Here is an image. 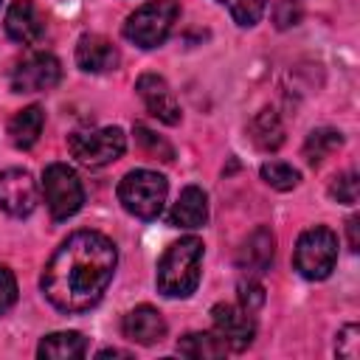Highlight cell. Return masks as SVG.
<instances>
[{"label":"cell","instance_id":"obj_1","mask_svg":"<svg viewBox=\"0 0 360 360\" xmlns=\"http://www.w3.org/2000/svg\"><path fill=\"white\" fill-rule=\"evenodd\" d=\"M115 264L118 250L112 239L98 231H76L48 259L39 287L59 312H87L107 292Z\"/></svg>","mask_w":360,"mask_h":360},{"label":"cell","instance_id":"obj_2","mask_svg":"<svg viewBox=\"0 0 360 360\" xmlns=\"http://www.w3.org/2000/svg\"><path fill=\"white\" fill-rule=\"evenodd\" d=\"M202 270V239L183 236L166 248L158 262V290L166 298H186L197 290Z\"/></svg>","mask_w":360,"mask_h":360},{"label":"cell","instance_id":"obj_3","mask_svg":"<svg viewBox=\"0 0 360 360\" xmlns=\"http://www.w3.org/2000/svg\"><path fill=\"white\" fill-rule=\"evenodd\" d=\"M166 194H169L166 177L158 172H149V169H132L118 183L121 205L138 219H155L163 211Z\"/></svg>","mask_w":360,"mask_h":360},{"label":"cell","instance_id":"obj_4","mask_svg":"<svg viewBox=\"0 0 360 360\" xmlns=\"http://www.w3.org/2000/svg\"><path fill=\"white\" fill-rule=\"evenodd\" d=\"M177 17H180L177 0H152L127 17L124 37L138 48H158L172 34Z\"/></svg>","mask_w":360,"mask_h":360},{"label":"cell","instance_id":"obj_5","mask_svg":"<svg viewBox=\"0 0 360 360\" xmlns=\"http://www.w3.org/2000/svg\"><path fill=\"white\" fill-rule=\"evenodd\" d=\"M292 262H295V270L304 278H309V281L326 278L335 270V262H338V236L323 225H315V228L304 231L295 242Z\"/></svg>","mask_w":360,"mask_h":360},{"label":"cell","instance_id":"obj_6","mask_svg":"<svg viewBox=\"0 0 360 360\" xmlns=\"http://www.w3.org/2000/svg\"><path fill=\"white\" fill-rule=\"evenodd\" d=\"M42 197H45L51 217L62 222V219H70L82 208L84 188H82L79 174L68 163H51L42 172Z\"/></svg>","mask_w":360,"mask_h":360},{"label":"cell","instance_id":"obj_7","mask_svg":"<svg viewBox=\"0 0 360 360\" xmlns=\"http://www.w3.org/2000/svg\"><path fill=\"white\" fill-rule=\"evenodd\" d=\"M70 155L87 166V169H101L112 160H118L127 149V138L118 127H101V129H87V132H73L68 138Z\"/></svg>","mask_w":360,"mask_h":360},{"label":"cell","instance_id":"obj_8","mask_svg":"<svg viewBox=\"0 0 360 360\" xmlns=\"http://www.w3.org/2000/svg\"><path fill=\"white\" fill-rule=\"evenodd\" d=\"M59 79H62V65L48 51H34L11 68V90L14 93L51 90L59 84Z\"/></svg>","mask_w":360,"mask_h":360},{"label":"cell","instance_id":"obj_9","mask_svg":"<svg viewBox=\"0 0 360 360\" xmlns=\"http://www.w3.org/2000/svg\"><path fill=\"white\" fill-rule=\"evenodd\" d=\"M214 335L225 343L228 352H245L256 338V323L248 309L236 304H217L211 309Z\"/></svg>","mask_w":360,"mask_h":360},{"label":"cell","instance_id":"obj_10","mask_svg":"<svg viewBox=\"0 0 360 360\" xmlns=\"http://www.w3.org/2000/svg\"><path fill=\"white\" fill-rule=\"evenodd\" d=\"M37 202V183L25 169L0 172V211H6L8 217H28Z\"/></svg>","mask_w":360,"mask_h":360},{"label":"cell","instance_id":"obj_11","mask_svg":"<svg viewBox=\"0 0 360 360\" xmlns=\"http://www.w3.org/2000/svg\"><path fill=\"white\" fill-rule=\"evenodd\" d=\"M135 90H138L141 101L146 104L149 115H155L158 121H163V124H169V127L180 124V104H177V98H174V93H172V87L166 84L163 76H158V73H143V76L135 82Z\"/></svg>","mask_w":360,"mask_h":360},{"label":"cell","instance_id":"obj_12","mask_svg":"<svg viewBox=\"0 0 360 360\" xmlns=\"http://www.w3.org/2000/svg\"><path fill=\"white\" fill-rule=\"evenodd\" d=\"M3 22H6V34L20 45H34L45 34V17L31 0H14Z\"/></svg>","mask_w":360,"mask_h":360},{"label":"cell","instance_id":"obj_13","mask_svg":"<svg viewBox=\"0 0 360 360\" xmlns=\"http://www.w3.org/2000/svg\"><path fill=\"white\" fill-rule=\"evenodd\" d=\"M121 332L127 340L138 343V346H155L166 338V321L155 307H135L132 312L124 315L121 321Z\"/></svg>","mask_w":360,"mask_h":360},{"label":"cell","instance_id":"obj_14","mask_svg":"<svg viewBox=\"0 0 360 360\" xmlns=\"http://www.w3.org/2000/svg\"><path fill=\"white\" fill-rule=\"evenodd\" d=\"M276 256V236L270 228H256L239 248L236 253V264L239 270H245L248 276H262L270 270Z\"/></svg>","mask_w":360,"mask_h":360},{"label":"cell","instance_id":"obj_15","mask_svg":"<svg viewBox=\"0 0 360 360\" xmlns=\"http://www.w3.org/2000/svg\"><path fill=\"white\" fill-rule=\"evenodd\" d=\"M118 48L101 34H84L76 45V65L84 73H107L118 68Z\"/></svg>","mask_w":360,"mask_h":360},{"label":"cell","instance_id":"obj_16","mask_svg":"<svg viewBox=\"0 0 360 360\" xmlns=\"http://www.w3.org/2000/svg\"><path fill=\"white\" fill-rule=\"evenodd\" d=\"M208 219V197L200 186H186L177 197V202L172 205L169 211V222L174 228H186V231H194V228H202Z\"/></svg>","mask_w":360,"mask_h":360},{"label":"cell","instance_id":"obj_17","mask_svg":"<svg viewBox=\"0 0 360 360\" xmlns=\"http://www.w3.org/2000/svg\"><path fill=\"white\" fill-rule=\"evenodd\" d=\"M87 352V338L82 332H53L45 335L37 346V357L42 360H79Z\"/></svg>","mask_w":360,"mask_h":360},{"label":"cell","instance_id":"obj_18","mask_svg":"<svg viewBox=\"0 0 360 360\" xmlns=\"http://www.w3.org/2000/svg\"><path fill=\"white\" fill-rule=\"evenodd\" d=\"M42 127H45V112H42V107L31 104V107L20 110V112L8 121V141H11L17 149H31V146L39 141Z\"/></svg>","mask_w":360,"mask_h":360},{"label":"cell","instance_id":"obj_19","mask_svg":"<svg viewBox=\"0 0 360 360\" xmlns=\"http://www.w3.org/2000/svg\"><path fill=\"white\" fill-rule=\"evenodd\" d=\"M250 138L259 149L264 152H273L284 143V127L278 121V115L273 110H262L253 121H250Z\"/></svg>","mask_w":360,"mask_h":360},{"label":"cell","instance_id":"obj_20","mask_svg":"<svg viewBox=\"0 0 360 360\" xmlns=\"http://www.w3.org/2000/svg\"><path fill=\"white\" fill-rule=\"evenodd\" d=\"M177 352L186 357H194V360H211V357H222L228 349L211 332H188L177 340Z\"/></svg>","mask_w":360,"mask_h":360},{"label":"cell","instance_id":"obj_21","mask_svg":"<svg viewBox=\"0 0 360 360\" xmlns=\"http://www.w3.org/2000/svg\"><path fill=\"white\" fill-rule=\"evenodd\" d=\"M340 146H343V135L338 129H326L323 127V129H315V132L307 135V141H304V158H307L309 166H318V163H323Z\"/></svg>","mask_w":360,"mask_h":360},{"label":"cell","instance_id":"obj_22","mask_svg":"<svg viewBox=\"0 0 360 360\" xmlns=\"http://www.w3.org/2000/svg\"><path fill=\"white\" fill-rule=\"evenodd\" d=\"M262 180H264L270 188H276V191H290V188L298 186L301 174H298V169H292L290 163L270 160V163L262 166Z\"/></svg>","mask_w":360,"mask_h":360},{"label":"cell","instance_id":"obj_23","mask_svg":"<svg viewBox=\"0 0 360 360\" xmlns=\"http://www.w3.org/2000/svg\"><path fill=\"white\" fill-rule=\"evenodd\" d=\"M264 8H267V0H228V11H231L233 22L242 28L256 25L262 20Z\"/></svg>","mask_w":360,"mask_h":360},{"label":"cell","instance_id":"obj_24","mask_svg":"<svg viewBox=\"0 0 360 360\" xmlns=\"http://www.w3.org/2000/svg\"><path fill=\"white\" fill-rule=\"evenodd\" d=\"M135 138H138L141 149L149 152L152 158H160V160H172V158H174V149H172L163 138H158L152 129H146L143 124H135Z\"/></svg>","mask_w":360,"mask_h":360},{"label":"cell","instance_id":"obj_25","mask_svg":"<svg viewBox=\"0 0 360 360\" xmlns=\"http://www.w3.org/2000/svg\"><path fill=\"white\" fill-rule=\"evenodd\" d=\"M357 194H360V183H357V174L354 172H346L340 177H335V183L329 186V197L343 202V205H354L357 202Z\"/></svg>","mask_w":360,"mask_h":360},{"label":"cell","instance_id":"obj_26","mask_svg":"<svg viewBox=\"0 0 360 360\" xmlns=\"http://www.w3.org/2000/svg\"><path fill=\"white\" fill-rule=\"evenodd\" d=\"M236 292H239V307H242V309H248L250 315L264 304V287L256 281V276L242 278V281H239V287H236Z\"/></svg>","mask_w":360,"mask_h":360},{"label":"cell","instance_id":"obj_27","mask_svg":"<svg viewBox=\"0 0 360 360\" xmlns=\"http://www.w3.org/2000/svg\"><path fill=\"white\" fill-rule=\"evenodd\" d=\"M335 352H338V357H346V360H354V357L360 354V329H357L354 323H346V326L338 332Z\"/></svg>","mask_w":360,"mask_h":360},{"label":"cell","instance_id":"obj_28","mask_svg":"<svg viewBox=\"0 0 360 360\" xmlns=\"http://www.w3.org/2000/svg\"><path fill=\"white\" fill-rule=\"evenodd\" d=\"M17 304V278L8 267H0V315Z\"/></svg>","mask_w":360,"mask_h":360},{"label":"cell","instance_id":"obj_29","mask_svg":"<svg viewBox=\"0 0 360 360\" xmlns=\"http://www.w3.org/2000/svg\"><path fill=\"white\" fill-rule=\"evenodd\" d=\"M273 17H276V25L278 28H290L301 20V8L295 0H281L276 8H273Z\"/></svg>","mask_w":360,"mask_h":360},{"label":"cell","instance_id":"obj_30","mask_svg":"<svg viewBox=\"0 0 360 360\" xmlns=\"http://www.w3.org/2000/svg\"><path fill=\"white\" fill-rule=\"evenodd\" d=\"M346 233H349V250H360V217L346 219Z\"/></svg>","mask_w":360,"mask_h":360},{"label":"cell","instance_id":"obj_31","mask_svg":"<svg viewBox=\"0 0 360 360\" xmlns=\"http://www.w3.org/2000/svg\"><path fill=\"white\" fill-rule=\"evenodd\" d=\"M96 357H98V360H104V357H129V352H121V349H101Z\"/></svg>","mask_w":360,"mask_h":360},{"label":"cell","instance_id":"obj_32","mask_svg":"<svg viewBox=\"0 0 360 360\" xmlns=\"http://www.w3.org/2000/svg\"><path fill=\"white\" fill-rule=\"evenodd\" d=\"M0 3H3V0H0Z\"/></svg>","mask_w":360,"mask_h":360}]
</instances>
